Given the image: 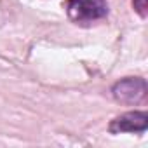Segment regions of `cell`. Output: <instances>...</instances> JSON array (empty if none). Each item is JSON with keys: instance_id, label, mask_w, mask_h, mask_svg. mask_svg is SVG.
I'll list each match as a JSON object with an SVG mask.
<instances>
[{"instance_id": "cell-1", "label": "cell", "mask_w": 148, "mask_h": 148, "mask_svg": "<svg viewBox=\"0 0 148 148\" xmlns=\"http://www.w3.org/2000/svg\"><path fill=\"white\" fill-rule=\"evenodd\" d=\"M64 9L70 21L79 26H89L108 14L106 0H68Z\"/></svg>"}, {"instance_id": "cell-2", "label": "cell", "mask_w": 148, "mask_h": 148, "mask_svg": "<svg viewBox=\"0 0 148 148\" xmlns=\"http://www.w3.org/2000/svg\"><path fill=\"white\" fill-rule=\"evenodd\" d=\"M148 94V87L145 79L141 77H127L113 84L112 87V96L115 101L122 105H139L145 101Z\"/></svg>"}, {"instance_id": "cell-3", "label": "cell", "mask_w": 148, "mask_h": 148, "mask_svg": "<svg viewBox=\"0 0 148 148\" xmlns=\"http://www.w3.org/2000/svg\"><path fill=\"white\" fill-rule=\"evenodd\" d=\"M148 127V115L146 112H127L110 124V132H145Z\"/></svg>"}, {"instance_id": "cell-4", "label": "cell", "mask_w": 148, "mask_h": 148, "mask_svg": "<svg viewBox=\"0 0 148 148\" xmlns=\"http://www.w3.org/2000/svg\"><path fill=\"white\" fill-rule=\"evenodd\" d=\"M132 4H134V11L141 18H146V14H148V0H132Z\"/></svg>"}]
</instances>
